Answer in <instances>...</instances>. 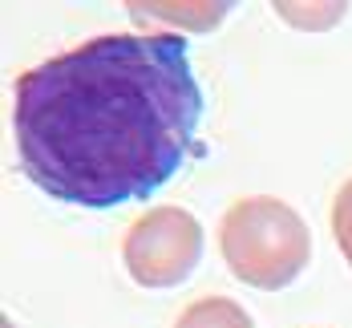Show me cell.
Here are the masks:
<instances>
[{"label":"cell","instance_id":"6da1fadb","mask_svg":"<svg viewBox=\"0 0 352 328\" xmlns=\"http://www.w3.org/2000/svg\"><path fill=\"white\" fill-rule=\"evenodd\" d=\"M203 85L178 33H106L25 69L12 142L49 199L109 211L158 195L203 154Z\"/></svg>","mask_w":352,"mask_h":328},{"label":"cell","instance_id":"7a4b0ae2","mask_svg":"<svg viewBox=\"0 0 352 328\" xmlns=\"http://www.w3.org/2000/svg\"><path fill=\"white\" fill-rule=\"evenodd\" d=\"M219 252L235 280L259 292L292 288L312 263V231L276 195H247L219 219Z\"/></svg>","mask_w":352,"mask_h":328},{"label":"cell","instance_id":"3957f363","mask_svg":"<svg viewBox=\"0 0 352 328\" xmlns=\"http://www.w3.org/2000/svg\"><path fill=\"white\" fill-rule=\"evenodd\" d=\"M122 263L142 288H178L203 263V223L182 207H154L130 223Z\"/></svg>","mask_w":352,"mask_h":328},{"label":"cell","instance_id":"277c9868","mask_svg":"<svg viewBox=\"0 0 352 328\" xmlns=\"http://www.w3.org/2000/svg\"><path fill=\"white\" fill-rule=\"evenodd\" d=\"M175 328H255V320L231 296H203L178 312Z\"/></svg>","mask_w":352,"mask_h":328},{"label":"cell","instance_id":"5b68a950","mask_svg":"<svg viewBox=\"0 0 352 328\" xmlns=\"http://www.w3.org/2000/svg\"><path fill=\"white\" fill-rule=\"evenodd\" d=\"M332 235H336V248H340V255L352 267V179L332 199Z\"/></svg>","mask_w":352,"mask_h":328}]
</instances>
